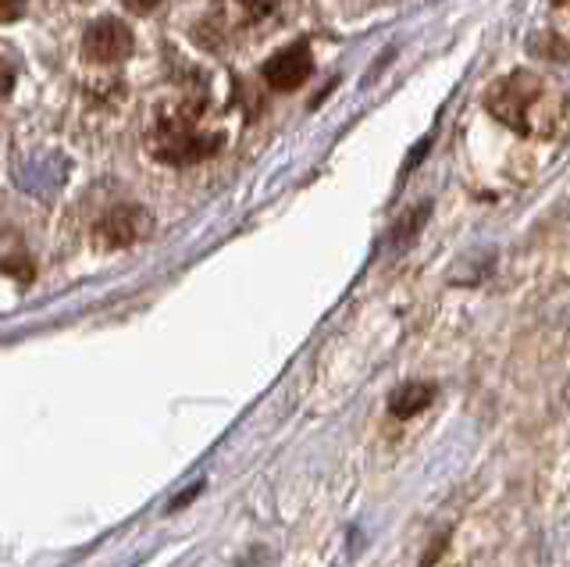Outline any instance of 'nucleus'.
Instances as JSON below:
<instances>
[{
  "instance_id": "obj_1",
  "label": "nucleus",
  "mask_w": 570,
  "mask_h": 567,
  "mask_svg": "<svg viewBox=\"0 0 570 567\" xmlns=\"http://www.w3.org/2000/svg\"><path fill=\"white\" fill-rule=\"evenodd\" d=\"M225 133L207 118V111L196 100H168L160 104L150 129H147V147L157 162L186 168L196 162H207L222 150Z\"/></svg>"
},
{
  "instance_id": "obj_2",
  "label": "nucleus",
  "mask_w": 570,
  "mask_h": 567,
  "mask_svg": "<svg viewBox=\"0 0 570 567\" xmlns=\"http://www.w3.org/2000/svg\"><path fill=\"white\" fill-rule=\"evenodd\" d=\"M485 108L495 121H503L507 129L521 136H552L563 118L560 94L528 68L495 79L485 94Z\"/></svg>"
},
{
  "instance_id": "obj_3",
  "label": "nucleus",
  "mask_w": 570,
  "mask_h": 567,
  "mask_svg": "<svg viewBox=\"0 0 570 567\" xmlns=\"http://www.w3.org/2000/svg\"><path fill=\"white\" fill-rule=\"evenodd\" d=\"M132 55V29L118 19H97L82 37V58L94 65H121Z\"/></svg>"
},
{
  "instance_id": "obj_4",
  "label": "nucleus",
  "mask_w": 570,
  "mask_h": 567,
  "mask_svg": "<svg viewBox=\"0 0 570 567\" xmlns=\"http://www.w3.org/2000/svg\"><path fill=\"white\" fill-rule=\"evenodd\" d=\"M311 72H314V58H311L307 43L282 47L278 55H272L264 61V82L278 94L299 90V86L311 79Z\"/></svg>"
},
{
  "instance_id": "obj_5",
  "label": "nucleus",
  "mask_w": 570,
  "mask_h": 567,
  "mask_svg": "<svg viewBox=\"0 0 570 567\" xmlns=\"http://www.w3.org/2000/svg\"><path fill=\"white\" fill-rule=\"evenodd\" d=\"M150 215L136 204H125V207H115L107 211V215L97 222V243L107 246V251H118V246H132L139 243L142 236L150 233Z\"/></svg>"
},
{
  "instance_id": "obj_6",
  "label": "nucleus",
  "mask_w": 570,
  "mask_h": 567,
  "mask_svg": "<svg viewBox=\"0 0 570 567\" xmlns=\"http://www.w3.org/2000/svg\"><path fill=\"white\" fill-rule=\"evenodd\" d=\"M432 400H435V385L432 382H410V385H400L396 393L389 397V414L392 418H414Z\"/></svg>"
},
{
  "instance_id": "obj_7",
  "label": "nucleus",
  "mask_w": 570,
  "mask_h": 567,
  "mask_svg": "<svg viewBox=\"0 0 570 567\" xmlns=\"http://www.w3.org/2000/svg\"><path fill=\"white\" fill-rule=\"evenodd\" d=\"M282 4V0H232V19L236 22H264L267 14H275V8Z\"/></svg>"
},
{
  "instance_id": "obj_8",
  "label": "nucleus",
  "mask_w": 570,
  "mask_h": 567,
  "mask_svg": "<svg viewBox=\"0 0 570 567\" xmlns=\"http://www.w3.org/2000/svg\"><path fill=\"white\" fill-rule=\"evenodd\" d=\"M26 14V0H0V26L18 22Z\"/></svg>"
},
{
  "instance_id": "obj_9",
  "label": "nucleus",
  "mask_w": 570,
  "mask_h": 567,
  "mask_svg": "<svg viewBox=\"0 0 570 567\" xmlns=\"http://www.w3.org/2000/svg\"><path fill=\"white\" fill-rule=\"evenodd\" d=\"M121 4L129 8L132 14H150L154 8H160V4H165V0H121Z\"/></svg>"
},
{
  "instance_id": "obj_10",
  "label": "nucleus",
  "mask_w": 570,
  "mask_h": 567,
  "mask_svg": "<svg viewBox=\"0 0 570 567\" xmlns=\"http://www.w3.org/2000/svg\"><path fill=\"white\" fill-rule=\"evenodd\" d=\"M11 82H14V76H11V68L0 61V97H4L8 90H11Z\"/></svg>"
}]
</instances>
